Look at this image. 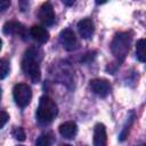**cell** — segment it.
<instances>
[{
	"instance_id": "6da1fadb",
	"label": "cell",
	"mask_w": 146,
	"mask_h": 146,
	"mask_svg": "<svg viewBox=\"0 0 146 146\" xmlns=\"http://www.w3.org/2000/svg\"><path fill=\"white\" fill-rule=\"evenodd\" d=\"M41 59H42V51L39 48L31 47L25 51L24 58L22 60L23 72L34 83L39 82L41 78V71L39 66V63Z\"/></svg>"
},
{
	"instance_id": "7a4b0ae2",
	"label": "cell",
	"mask_w": 146,
	"mask_h": 146,
	"mask_svg": "<svg viewBox=\"0 0 146 146\" xmlns=\"http://www.w3.org/2000/svg\"><path fill=\"white\" fill-rule=\"evenodd\" d=\"M58 114V107L50 97L42 96L39 100V106L36 110V120L41 124H48L54 121Z\"/></svg>"
},
{
	"instance_id": "3957f363",
	"label": "cell",
	"mask_w": 146,
	"mask_h": 146,
	"mask_svg": "<svg viewBox=\"0 0 146 146\" xmlns=\"http://www.w3.org/2000/svg\"><path fill=\"white\" fill-rule=\"evenodd\" d=\"M130 46H131L130 34L127 32H120L114 35L111 42V51L119 62H122L128 55L130 50Z\"/></svg>"
},
{
	"instance_id": "277c9868",
	"label": "cell",
	"mask_w": 146,
	"mask_h": 146,
	"mask_svg": "<svg viewBox=\"0 0 146 146\" xmlns=\"http://www.w3.org/2000/svg\"><path fill=\"white\" fill-rule=\"evenodd\" d=\"M13 96L15 103L19 107H25L31 103L32 99L31 87L26 83H17L13 89Z\"/></svg>"
},
{
	"instance_id": "5b68a950",
	"label": "cell",
	"mask_w": 146,
	"mask_h": 146,
	"mask_svg": "<svg viewBox=\"0 0 146 146\" xmlns=\"http://www.w3.org/2000/svg\"><path fill=\"white\" fill-rule=\"evenodd\" d=\"M59 41L62 43V46L64 47V49H66L67 51H72L75 50L78 48V40L76 36L74 34V32L70 29H65L60 32L59 34Z\"/></svg>"
},
{
	"instance_id": "8992f818",
	"label": "cell",
	"mask_w": 146,
	"mask_h": 146,
	"mask_svg": "<svg viewBox=\"0 0 146 146\" xmlns=\"http://www.w3.org/2000/svg\"><path fill=\"white\" fill-rule=\"evenodd\" d=\"M38 17L47 26H50V25L54 24V22H55V11H54V8H52L50 2L42 3V6L39 8Z\"/></svg>"
},
{
	"instance_id": "52a82bcc",
	"label": "cell",
	"mask_w": 146,
	"mask_h": 146,
	"mask_svg": "<svg viewBox=\"0 0 146 146\" xmlns=\"http://www.w3.org/2000/svg\"><path fill=\"white\" fill-rule=\"evenodd\" d=\"M90 88L96 95H98L100 97H106L111 92V83L105 79L91 80L90 81Z\"/></svg>"
},
{
	"instance_id": "ba28073f",
	"label": "cell",
	"mask_w": 146,
	"mask_h": 146,
	"mask_svg": "<svg viewBox=\"0 0 146 146\" xmlns=\"http://www.w3.org/2000/svg\"><path fill=\"white\" fill-rule=\"evenodd\" d=\"M94 146H107L106 128L103 123H97L94 129Z\"/></svg>"
},
{
	"instance_id": "9c48e42d",
	"label": "cell",
	"mask_w": 146,
	"mask_h": 146,
	"mask_svg": "<svg viewBox=\"0 0 146 146\" xmlns=\"http://www.w3.org/2000/svg\"><path fill=\"white\" fill-rule=\"evenodd\" d=\"M2 31L5 34H14V35H19V36H25L26 34L25 26L21 24L19 22H15V21L7 22L3 25Z\"/></svg>"
},
{
	"instance_id": "30bf717a",
	"label": "cell",
	"mask_w": 146,
	"mask_h": 146,
	"mask_svg": "<svg viewBox=\"0 0 146 146\" xmlns=\"http://www.w3.org/2000/svg\"><path fill=\"white\" fill-rule=\"evenodd\" d=\"M78 31L83 39H90L95 32V25L91 19L86 18L78 23Z\"/></svg>"
},
{
	"instance_id": "8fae6325",
	"label": "cell",
	"mask_w": 146,
	"mask_h": 146,
	"mask_svg": "<svg viewBox=\"0 0 146 146\" xmlns=\"http://www.w3.org/2000/svg\"><path fill=\"white\" fill-rule=\"evenodd\" d=\"M59 133L67 139H73L78 133V127L73 121L64 122L59 125Z\"/></svg>"
},
{
	"instance_id": "7c38bea8",
	"label": "cell",
	"mask_w": 146,
	"mask_h": 146,
	"mask_svg": "<svg viewBox=\"0 0 146 146\" xmlns=\"http://www.w3.org/2000/svg\"><path fill=\"white\" fill-rule=\"evenodd\" d=\"M30 34L34 40H36L40 43H46L49 40L48 31L40 25H33L30 30Z\"/></svg>"
},
{
	"instance_id": "4fadbf2b",
	"label": "cell",
	"mask_w": 146,
	"mask_h": 146,
	"mask_svg": "<svg viewBox=\"0 0 146 146\" xmlns=\"http://www.w3.org/2000/svg\"><path fill=\"white\" fill-rule=\"evenodd\" d=\"M136 56L138 60L146 63V39H140L136 43Z\"/></svg>"
},
{
	"instance_id": "5bb4252c",
	"label": "cell",
	"mask_w": 146,
	"mask_h": 146,
	"mask_svg": "<svg viewBox=\"0 0 146 146\" xmlns=\"http://www.w3.org/2000/svg\"><path fill=\"white\" fill-rule=\"evenodd\" d=\"M52 140H54V138H52L51 133H43L36 139L35 146H51Z\"/></svg>"
},
{
	"instance_id": "9a60e30c",
	"label": "cell",
	"mask_w": 146,
	"mask_h": 146,
	"mask_svg": "<svg viewBox=\"0 0 146 146\" xmlns=\"http://www.w3.org/2000/svg\"><path fill=\"white\" fill-rule=\"evenodd\" d=\"M11 135H13V137L15 139H17L19 141H24L25 138H26V135H25L23 128H21V127H15L13 129V131H11Z\"/></svg>"
},
{
	"instance_id": "2e32d148",
	"label": "cell",
	"mask_w": 146,
	"mask_h": 146,
	"mask_svg": "<svg viewBox=\"0 0 146 146\" xmlns=\"http://www.w3.org/2000/svg\"><path fill=\"white\" fill-rule=\"evenodd\" d=\"M0 68H1L0 78H1V80H3V79L8 75V73H9V63L7 62V59L2 58V59L0 60Z\"/></svg>"
},
{
	"instance_id": "e0dca14e",
	"label": "cell",
	"mask_w": 146,
	"mask_h": 146,
	"mask_svg": "<svg viewBox=\"0 0 146 146\" xmlns=\"http://www.w3.org/2000/svg\"><path fill=\"white\" fill-rule=\"evenodd\" d=\"M8 119H9V115H8L5 111H1V124H0L1 128L5 127V124H6V122L8 121Z\"/></svg>"
},
{
	"instance_id": "ac0fdd59",
	"label": "cell",
	"mask_w": 146,
	"mask_h": 146,
	"mask_svg": "<svg viewBox=\"0 0 146 146\" xmlns=\"http://www.w3.org/2000/svg\"><path fill=\"white\" fill-rule=\"evenodd\" d=\"M9 6H10V1H1L0 2V9H1V11L6 10L7 7H9Z\"/></svg>"
},
{
	"instance_id": "d6986e66",
	"label": "cell",
	"mask_w": 146,
	"mask_h": 146,
	"mask_svg": "<svg viewBox=\"0 0 146 146\" xmlns=\"http://www.w3.org/2000/svg\"><path fill=\"white\" fill-rule=\"evenodd\" d=\"M62 146H71L70 144H64V145H62Z\"/></svg>"
},
{
	"instance_id": "ffe728a7",
	"label": "cell",
	"mask_w": 146,
	"mask_h": 146,
	"mask_svg": "<svg viewBox=\"0 0 146 146\" xmlns=\"http://www.w3.org/2000/svg\"><path fill=\"white\" fill-rule=\"evenodd\" d=\"M21 146H22V145H21Z\"/></svg>"
}]
</instances>
